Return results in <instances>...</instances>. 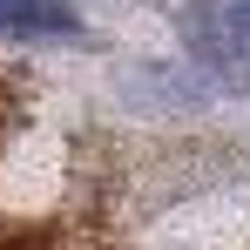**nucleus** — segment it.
Here are the masks:
<instances>
[{"label": "nucleus", "instance_id": "1", "mask_svg": "<svg viewBox=\"0 0 250 250\" xmlns=\"http://www.w3.org/2000/svg\"><path fill=\"white\" fill-rule=\"evenodd\" d=\"M183 47L223 88H250V0H189L183 7Z\"/></svg>", "mask_w": 250, "mask_h": 250}, {"label": "nucleus", "instance_id": "2", "mask_svg": "<svg viewBox=\"0 0 250 250\" xmlns=\"http://www.w3.org/2000/svg\"><path fill=\"white\" fill-rule=\"evenodd\" d=\"M82 34L75 0H0V41L7 47H61Z\"/></svg>", "mask_w": 250, "mask_h": 250}]
</instances>
